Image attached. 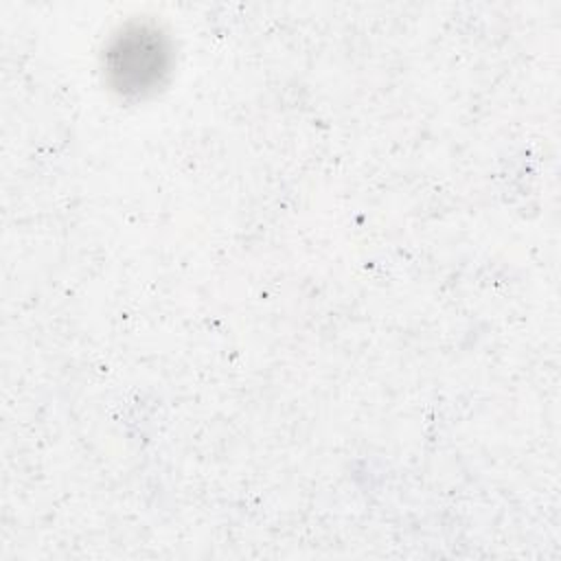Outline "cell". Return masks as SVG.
<instances>
[{
    "mask_svg": "<svg viewBox=\"0 0 561 561\" xmlns=\"http://www.w3.org/2000/svg\"><path fill=\"white\" fill-rule=\"evenodd\" d=\"M110 70L121 90L142 92L153 85L164 70V50L158 39L147 33H134L112 50Z\"/></svg>",
    "mask_w": 561,
    "mask_h": 561,
    "instance_id": "6da1fadb",
    "label": "cell"
}]
</instances>
